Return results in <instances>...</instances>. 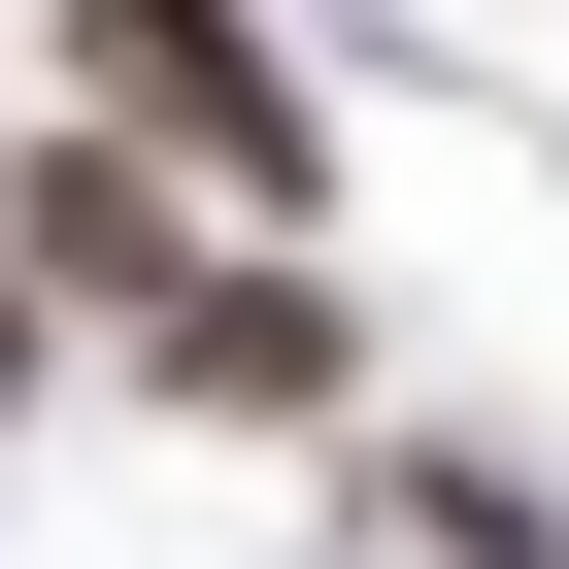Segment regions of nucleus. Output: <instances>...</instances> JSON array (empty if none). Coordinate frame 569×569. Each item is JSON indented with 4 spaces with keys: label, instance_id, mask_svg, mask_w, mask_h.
I'll list each match as a JSON object with an SVG mask.
<instances>
[{
    "label": "nucleus",
    "instance_id": "nucleus-1",
    "mask_svg": "<svg viewBox=\"0 0 569 569\" xmlns=\"http://www.w3.org/2000/svg\"><path fill=\"white\" fill-rule=\"evenodd\" d=\"M68 68H101V101H134V134L201 168V201H336V134H302V68H268L234 0H68Z\"/></svg>",
    "mask_w": 569,
    "mask_h": 569
},
{
    "label": "nucleus",
    "instance_id": "nucleus-2",
    "mask_svg": "<svg viewBox=\"0 0 569 569\" xmlns=\"http://www.w3.org/2000/svg\"><path fill=\"white\" fill-rule=\"evenodd\" d=\"M134 369H168L201 436H336V402H369V336H336V268H168V302H134Z\"/></svg>",
    "mask_w": 569,
    "mask_h": 569
},
{
    "label": "nucleus",
    "instance_id": "nucleus-3",
    "mask_svg": "<svg viewBox=\"0 0 569 569\" xmlns=\"http://www.w3.org/2000/svg\"><path fill=\"white\" fill-rule=\"evenodd\" d=\"M0 268H34V302H168V168H101V134H34V201H0Z\"/></svg>",
    "mask_w": 569,
    "mask_h": 569
},
{
    "label": "nucleus",
    "instance_id": "nucleus-4",
    "mask_svg": "<svg viewBox=\"0 0 569 569\" xmlns=\"http://www.w3.org/2000/svg\"><path fill=\"white\" fill-rule=\"evenodd\" d=\"M34 336H68V302H34V268H0V436H34Z\"/></svg>",
    "mask_w": 569,
    "mask_h": 569
}]
</instances>
